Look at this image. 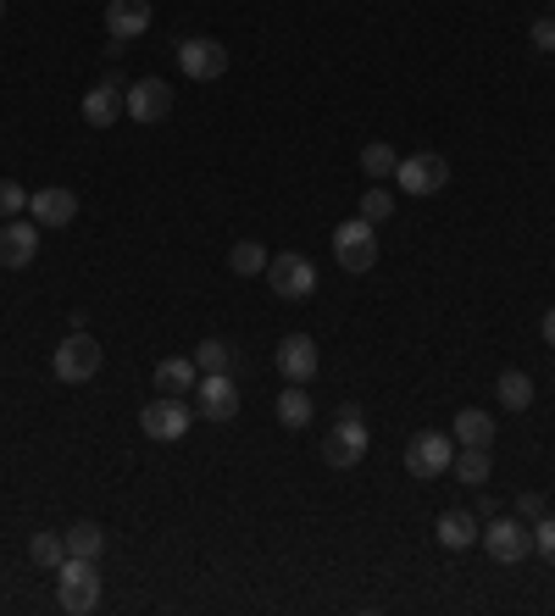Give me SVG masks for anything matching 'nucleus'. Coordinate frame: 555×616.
I'll list each match as a JSON object with an SVG mask.
<instances>
[{
	"mask_svg": "<svg viewBox=\"0 0 555 616\" xmlns=\"http://www.w3.org/2000/svg\"><path fill=\"white\" fill-rule=\"evenodd\" d=\"M361 217H367V223H389V217H394V195H389L383 184H367V189H361Z\"/></svg>",
	"mask_w": 555,
	"mask_h": 616,
	"instance_id": "c85d7f7f",
	"label": "nucleus"
},
{
	"mask_svg": "<svg viewBox=\"0 0 555 616\" xmlns=\"http://www.w3.org/2000/svg\"><path fill=\"white\" fill-rule=\"evenodd\" d=\"M123 112H129L134 123H162V117L173 112V84H162V79L129 84V90H123Z\"/></svg>",
	"mask_w": 555,
	"mask_h": 616,
	"instance_id": "9b49d317",
	"label": "nucleus"
},
{
	"mask_svg": "<svg viewBox=\"0 0 555 616\" xmlns=\"http://www.w3.org/2000/svg\"><path fill=\"white\" fill-rule=\"evenodd\" d=\"M117 117H123V79L106 73V79L84 95V123H90V129H112Z\"/></svg>",
	"mask_w": 555,
	"mask_h": 616,
	"instance_id": "f3484780",
	"label": "nucleus"
},
{
	"mask_svg": "<svg viewBox=\"0 0 555 616\" xmlns=\"http://www.w3.org/2000/svg\"><path fill=\"white\" fill-rule=\"evenodd\" d=\"M533 550H538L544 561H555V516H538V522H533Z\"/></svg>",
	"mask_w": 555,
	"mask_h": 616,
	"instance_id": "7c9ffc66",
	"label": "nucleus"
},
{
	"mask_svg": "<svg viewBox=\"0 0 555 616\" xmlns=\"http://www.w3.org/2000/svg\"><path fill=\"white\" fill-rule=\"evenodd\" d=\"M516 511H522V516H544V500H538V494H522Z\"/></svg>",
	"mask_w": 555,
	"mask_h": 616,
	"instance_id": "473e14b6",
	"label": "nucleus"
},
{
	"mask_svg": "<svg viewBox=\"0 0 555 616\" xmlns=\"http://www.w3.org/2000/svg\"><path fill=\"white\" fill-rule=\"evenodd\" d=\"M394 184H400V195H439L444 184H450V162L444 156H433V151H422V156H400V167H394Z\"/></svg>",
	"mask_w": 555,
	"mask_h": 616,
	"instance_id": "39448f33",
	"label": "nucleus"
},
{
	"mask_svg": "<svg viewBox=\"0 0 555 616\" xmlns=\"http://www.w3.org/2000/svg\"><path fill=\"white\" fill-rule=\"evenodd\" d=\"M29 217H34V223H45V228H68V223L79 217V195H73V189H62V184L34 189V195H29Z\"/></svg>",
	"mask_w": 555,
	"mask_h": 616,
	"instance_id": "2eb2a0df",
	"label": "nucleus"
},
{
	"mask_svg": "<svg viewBox=\"0 0 555 616\" xmlns=\"http://www.w3.org/2000/svg\"><path fill=\"white\" fill-rule=\"evenodd\" d=\"M267 284H273L278 300H306V295L317 289V267H311L300 250H284V256L267 261Z\"/></svg>",
	"mask_w": 555,
	"mask_h": 616,
	"instance_id": "423d86ee",
	"label": "nucleus"
},
{
	"mask_svg": "<svg viewBox=\"0 0 555 616\" xmlns=\"http://www.w3.org/2000/svg\"><path fill=\"white\" fill-rule=\"evenodd\" d=\"M455 444H494V417L489 411H477V405H466V411H455V433H450Z\"/></svg>",
	"mask_w": 555,
	"mask_h": 616,
	"instance_id": "aec40b11",
	"label": "nucleus"
},
{
	"mask_svg": "<svg viewBox=\"0 0 555 616\" xmlns=\"http://www.w3.org/2000/svg\"><path fill=\"white\" fill-rule=\"evenodd\" d=\"M267 261H273V256H267L256 239H239V245L228 250V267H234L239 278H256V273H267Z\"/></svg>",
	"mask_w": 555,
	"mask_h": 616,
	"instance_id": "a878e982",
	"label": "nucleus"
},
{
	"mask_svg": "<svg viewBox=\"0 0 555 616\" xmlns=\"http://www.w3.org/2000/svg\"><path fill=\"white\" fill-rule=\"evenodd\" d=\"M101 339L95 333H84V328H73L62 345H56V356H51V367H56V378L62 383H90L95 372H101Z\"/></svg>",
	"mask_w": 555,
	"mask_h": 616,
	"instance_id": "f03ea898",
	"label": "nucleus"
},
{
	"mask_svg": "<svg viewBox=\"0 0 555 616\" xmlns=\"http://www.w3.org/2000/svg\"><path fill=\"white\" fill-rule=\"evenodd\" d=\"M394 167H400V156H394V145H367L361 151V173H367V184H383V178H394Z\"/></svg>",
	"mask_w": 555,
	"mask_h": 616,
	"instance_id": "393cba45",
	"label": "nucleus"
},
{
	"mask_svg": "<svg viewBox=\"0 0 555 616\" xmlns=\"http://www.w3.org/2000/svg\"><path fill=\"white\" fill-rule=\"evenodd\" d=\"M29 561L34 566H62L68 561V538L62 533H34L29 538Z\"/></svg>",
	"mask_w": 555,
	"mask_h": 616,
	"instance_id": "cd10ccee",
	"label": "nucleus"
},
{
	"mask_svg": "<svg viewBox=\"0 0 555 616\" xmlns=\"http://www.w3.org/2000/svg\"><path fill=\"white\" fill-rule=\"evenodd\" d=\"M450 466H455V478H461V483H472V489H477V483H489V450H483V444H461Z\"/></svg>",
	"mask_w": 555,
	"mask_h": 616,
	"instance_id": "5701e85b",
	"label": "nucleus"
},
{
	"mask_svg": "<svg viewBox=\"0 0 555 616\" xmlns=\"http://www.w3.org/2000/svg\"><path fill=\"white\" fill-rule=\"evenodd\" d=\"M62 538H68V555H90V561H101V550H106V533H101V522H73Z\"/></svg>",
	"mask_w": 555,
	"mask_h": 616,
	"instance_id": "b1692460",
	"label": "nucleus"
},
{
	"mask_svg": "<svg viewBox=\"0 0 555 616\" xmlns=\"http://www.w3.org/2000/svg\"><path fill=\"white\" fill-rule=\"evenodd\" d=\"M333 261H339L345 273H372V267H378V234H372L367 217L333 228Z\"/></svg>",
	"mask_w": 555,
	"mask_h": 616,
	"instance_id": "20e7f679",
	"label": "nucleus"
},
{
	"mask_svg": "<svg viewBox=\"0 0 555 616\" xmlns=\"http://www.w3.org/2000/svg\"><path fill=\"white\" fill-rule=\"evenodd\" d=\"M151 29V0H106V34H112V57L129 51V40H140Z\"/></svg>",
	"mask_w": 555,
	"mask_h": 616,
	"instance_id": "6e6552de",
	"label": "nucleus"
},
{
	"mask_svg": "<svg viewBox=\"0 0 555 616\" xmlns=\"http://www.w3.org/2000/svg\"><path fill=\"white\" fill-rule=\"evenodd\" d=\"M544 345H549V350H555V306H549V311H544Z\"/></svg>",
	"mask_w": 555,
	"mask_h": 616,
	"instance_id": "72a5a7b5",
	"label": "nucleus"
},
{
	"mask_svg": "<svg viewBox=\"0 0 555 616\" xmlns=\"http://www.w3.org/2000/svg\"><path fill=\"white\" fill-rule=\"evenodd\" d=\"M311 411H317V405H311L306 383H289V389L278 394V422H284V428H306V422H311Z\"/></svg>",
	"mask_w": 555,
	"mask_h": 616,
	"instance_id": "412c9836",
	"label": "nucleus"
},
{
	"mask_svg": "<svg viewBox=\"0 0 555 616\" xmlns=\"http://www.w3.org/2000/svg\"><path fill=\"white\" fill-rule=\"evenodd\" d=\"M278 372H284L289 383H311V378H317V339H311V333L278 339Z\"/></svg>",
	"mask_w": 555,
	"mask_h": 616,
	"instance_id": "dca6fc26",
	"label": "nucleus"
},
{
	"mask_svg": "<svg viewBox=\"0 0 555 616\" xmlns=\"http://www.w3.org/2000/svg\"><path fill=\"white\" fill-rule=\"evenodd\" d=\"M533 45H538L544 57L555 51V18H538V23H533Z\"/></svg>",
	"mask_w": 555,
	"mask_h": 616,
	"instance_id": "2f4dec72",
	"label": "nucleus"
},
{
	"mask_svg": "<svg viewBox=\"0 0 555 616\" xmlns=\"http://www.w3.org/2000/svg\"><path fill=\"white\" fill-rule=\"evenodd\" d=\"M195 383H201V367H195V356H173V361H162V367H156V394H173V400H184V394H195Z\"/></svg>",
	"mask_w": 555,
	"mask_h": 616,
	"instance_id": "a211bd4d",
	"label": "nucleus"
},
{
	"mask_svg": "<svg viewBox=\"0 0 555 616\" xmlns=\"http://www.w3.org/2000/svg\"><path fill=\"white\" fill-rule=\"evenodd\" d=\"M450 461H455V439L439 433V428H422V433L405 444V466H411V478H439V472H450Z\"/></svg>",
	"mask_w": 555,
	"mask_h": 616,
	"instance_id": "0eeeda50",
	"label": "nucleus"
},
{
	"mask_svg": "<svg viewBox=\"0 0 555 616\" xmlns=\"http://www.w3.org/2000/svg\"><path fill=\"white\" fill-rule=\"evenodd\" d=\"M477 538H483V550H489L500 566H511V561H522V555L533 550V527H522L516 516H494Z\"/></svg>",
	"mask_w": 555,
	"mask_h": 616,
	"instance_id": "9d476101",
	"label": "nucleus"
},
{
	"mask_svg": "<svg viewBox=\"0 0 555 616\" xmlns=\"http://www.w3.org/2000/svg\"><path fill=\"white\" fill-rule=\"evenodd\" d=\"M361 455H367V422H361L356 405H339L333 428L322 433V461L328 466H356Z\"/></svg>",
	"mask_w": 555,
	"mask_h": 616,
	"instance_id": "7ed1b4c3",
	"label": "nucleus"
},
{
	"mask_svg": "<svg viewBox=\"0 0 555 616\" xmlns=\"http://www.w3.org/2000/svg\"><path fill=\"white\" fill-rule=\"evenodd\" d=\"M0 18H7V0H0Z\"/></svg>",
	"mask_w": 555,
	"mask_h": 616,
	"instance_id": "f704fd0d",
	"label": "nucleus"
},
{
	"mask_svg": "<svg viewBox=\"0 0 555 616\" xmlns=\"http://www.w3.org/2000/svg\"><path fill=\"white\" fill-rule=\"evenodd\" d=\"M140 428H145V439H156V444H178V439L189 433V405L173 400V394H162V400H151V405L140 411Z\"/></svg>",
	"mask_w": 555,
	"mask_h": 616,
	"instance_id": "1a4fd4ad",
	"label": "nucleus"
},
{
	"mask_svg": "<svg viewBox=\"0 0 555 616\" xmlns=\"http://www.w3.org/2000/svg\"><path fill=\"white\" fill-rule=\"evenodd\" d=\"M433 533H439V544H444V550H466V544H477V533H483V527H477V516H472V511H444Z\"/></svg>",
	"mask_w": 555,
	"mask_h": 616,
	"instance_id": "6ab92c4d",
	"label": "nucleus"
},
{
	"mask_svg": "<svg viewBox=\"0 0 555 616\" xmlns=\"http://www.w3.org/2000/svg\"><path fill=\"white\" fill-rule=\"evenodd\" d=\"M56 599H62L68 616H90L101 605V572H95L90 555H68L56 566Z\"/></svg>",
	"mask_w": 555,
	"mask_h": 616,
	"instance_id": "f257e3e1",
	"label": "nucleus"
},
{
	"mask_svg": "<svg viewBox=\"0 0 555 616\" xmlns=\"http://www.w3.org/2000/svg\"><path fill=\"white\" fill-rule=\"evenodd\" d=\"M195 405H201V417H212V422H234V411H239L234 378H228V372H201V383H195Z\"/></svg>",
	"mask_w": 555,
	"mask_h": 616,
	"instance_id": "ddd939ff",
	"label": "nucleus"
},
{
	"mask_svg": "<svg viewBox=\"0 0 555 616\" xmlns=\"http://www.w3.org/2000/svg\"><path fill=\"white\" fill-rule=\"evenodd\" d=\"M40 256V223H0V267H29Z\"/></svg>",
	"mask_w": 555,
	"mask_h": 616,
	"instance_id": "4468645a",
	"label": "nucleus"
},
{
	"mask_svg": "<svg viewBox=\"0 0 555 616\" xmlns=\"http://www.w3.org/2000/svg\"><path fill=\"white\" fill-rule=\"evenodd\" d=\"M195 367L201 372H234V345L228 339H201L195 345Z\"/></svg>",
	"mask_w": 555,
	"mask_h": 616,
	"instance_id": "bb28decb",
	"label": "nucleus"
},
{
	"mask_svg": "<svg viewBox=\"0 0 555 616\" xmlns=\"http://www.w3.org/2000/svg\"><path fill=\"white\" fill-rule=\"evenodd\" d=\"M494 394H500L505 411H527V405H533V378H527V372H500Z\"/></svg>",
	"mask_w": 555,
	"mask_h": 616,
	"instance_id": "4be33fe9",
	"label": "nucleus"
},
{
	"mask_svg": "<svg viewBox=\"0 0 555 616\" xmlns=\"http://www.w3.org/2000/svg\"><path fill=\"white\" fill-rule=\"evenodd\" d=\"M178 68L195 79V84H212L228 73V51L217 40H178Z\"/></svg>",
	"mask_w": 555,
	"mask_h": 616,
	"instance_id": "f8f14e48",
	"label": "nucleus"
},
{
	"mask_svg": "<svg viewBox=\"0 0 555 616\" xmlns=\"http://www.w3.org/2000/svg\"><path fill=\"white\" fill-rule=\"evenodd\" d=\"M29 212V189L18 184V178H0V223H12V217H23Z\"/></svg>",
	"mask_w": 555,
	"mask_h": 616,
	"instance_id": "c756f323",
	"label": "nucleus"
},
{
	"mask_svg": "<svg viewBox=\"0 0 555 616\" xmlns=\"http://www.w3.org/2000/svg\"><path fill=\"white\" fill-rule=\"evenodd\" d=\"M549 18H555V0H549Z\"/></svg>",
	"mask_w": 555,
	"mask_h": 616,
	"instance_id": "c9c22d12",
	"label": "nucleus"
}]
</instances>
